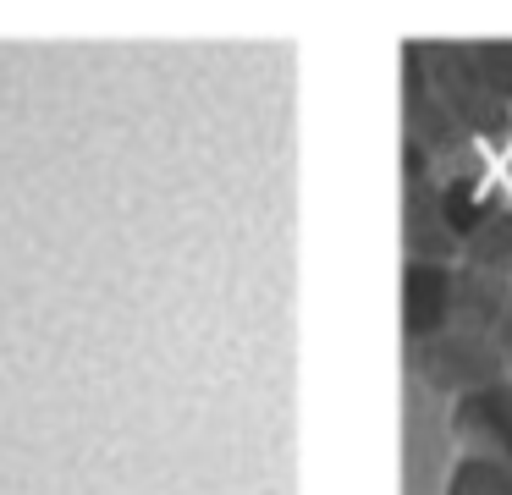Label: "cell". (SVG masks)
I'll list each match as a JSON object with an SVG mask.
<instances>
[]
</instances>
